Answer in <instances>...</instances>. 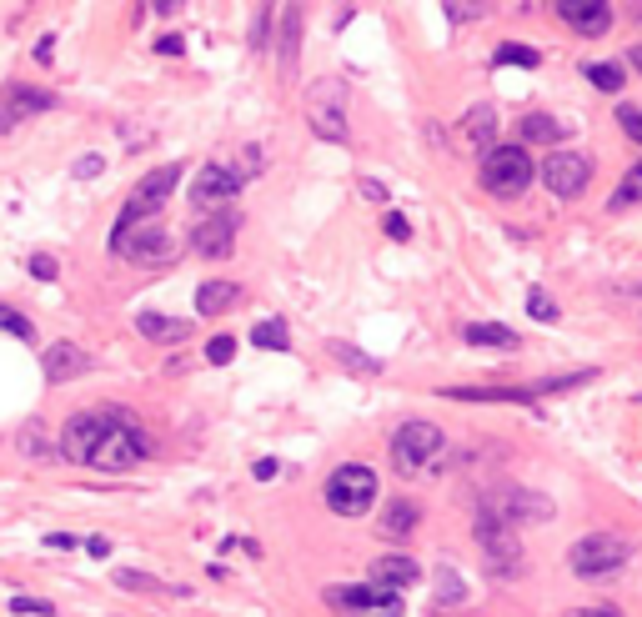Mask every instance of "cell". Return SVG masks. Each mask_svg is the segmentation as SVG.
Masks as SVG:
<instances>
[{"mask_svg": "<svg viewBox=\"0 0 642 617\" xmlns=\"http://www.w3.org/2000/svg\"><path fill=\"white\" fill-rule=\"evenodd\" d=\"M101 412H106V427H101V442L91 447L86 467H96V472H131L141 457H151V437H146V427L131 412H121V407H101Z\"/></svg>", "mask_w": 642, "mask_h": 617, "instance_id": "1", "label": "cell"}, {"mask_svg": "<svg viewBox=\"0 0 642 617\" xmlns=\"http://www.w3.org/2000/svg\"><path fill=\"white\" fill-rule=\"evenodd\" d=\"M477 512L517 532V527H542V522H552L557 507H552V497H542V492H532V487H522V482H492V487L482 492Z\"/></svg>", "mask_w": 642, "mask_h": 617, "instance_id": "2", "label": "cell"}, {"mask_svg": "<svg viewBox=\"0 0 642 617\" xmlns=\"http://www.w3.org/2000/svg\"><path fill=\"white\" fill-rule=\"evenodd\" d=\"M447 432L432 427V422H402L397 437H392V467L402 477H427L447 462Z\"/></svg>", "mask_w": 642, "mask_h": 617, "instance_id": "3", "label": "cell"}, {"mask_svg": "<svg viewBox=\"0 0 642 617\" xmlns=\"http://www.w3.org/2000/svg\"><path fill=\"white\" fill-rule=\"evenodd\" d=\"M632 562V542L622 537V532H587V537H577L572 542V552H567V567L582 577V582H602V577H617L622 567Z\"/></svg>", "mask_w": 642, "mask_h": 617, "instance_id": "4", "label": "cell"}, {"mask_svg": "<svg viewBox=\"0 0 642 617\" xmlns=\"http://www.w3.org/2000/svg\"><path fill=\"white\" fill-rule=\"evenodd\" d=\"M472 537H477L482 562H487V572H492V577L512 582V577H522V572H527V552H522V537H517L512 527H502V522H492V517H482V512H477Z\"/></svg>", "mask_w": 642, "mask_h": 617, "instance_id": "5", "label": "cell"}, {"mask_svg": "<svg viewBox=\"0 0 642 617\" xmlns=\"http://www.w3.org/2000/svg\"><path fill=\"white\" fill-rule=\"evenodd\" d=\"M532 176H537V166H532L527 146H492V151L482 156V186H487L492 196H502V201L522 196V191L532 186Z\"/></svg>", "mask_w": 642, "mask_h": 617, "instance_id": "6", "label": "cell"}, {"mask_svg": "<svg viewBox=\"0 0 642 617\" xmlns=\"http://www.w3.org/2000/svg\"><path fill=\"white\" fill-rule=\"evenodd\" d=\"M377 502V472L362 467V462H347L327 477V507L337 517H367Z\"/></svg>", "mask_w": 642, "mask_h": 617, "instance_id": "7", "label": "cell"}, {"mask_svg": "<svg viewBox=\"0 0 642 617\" xmlns=\"http://www.w3.org/2000/svg\"><path fill=\"white\" fill-rule=\"evenodd\" d=\"M111 246H116V256H126L136 266H166V261L181 256V241L166 226H126V231H111Z\"/></svg>", "mask_w": 642, "mask_h": 617, "instance_id": "8", "label": "cell"}, {"mask_svg": "<svg viewBox=\"0 0 642 617\" xmlns=\"http://www.w3.org/2000/svg\"><path fill=\"white\" fill-rule=\"evenodd\" d=\"M176 181H181V166H156V171H146V176H141V186L131 191V201H126V211H121L116 231H126V226H146V221L166 206V196L176 191Z\"/></svg>", "mask_w": 642, "mask_h": 617, "instance_id": "9", "label": "cell"}, {"mask_svg": "<svg viewBox=\"0 0 642 617\" xmlns=\"http://www.w3.org/2000/svg\"><path fill=\"white\" fill-rule=\"evenodd\" d=\"M306 116H311V131H316L321 141H347V86H342V81L311 86Z\"/></svg>", "mask_w": 642, "mask_h": 617, "instance_id": "10", "label": "cell"}, {"mask_svg": "<svg viewBox=\"0 0 642 617\" xmlns=\"http://www.w3.org/2000/svg\"><path fill=\"white\" fill-rule=\"evenodd\" d=\"M537 176H542V186H547L557 201H572V196H582V186H587V176H592V156H582V151H552V156L537 166Z\"/></svg>", "mask_w": 642, "mask_h": 617, "instance_id": "11", "label": "cell"}, {"mask_svg": "<svg viewBox=\"0 0 642 617\" xmlns=\"http://www.w3.org/2000/svg\"><path fill=\"white\" fill-rule=\"evenodd\" d=\"M236 191H241V171L211 161V166H201L196 181H191V206H196L201 216H216V211H226V206L236 201Z\"/></svg>", "mask_w": 642, "mask_h": 617, "instance_id": "12", "label": "cell"}, {"mask_svg": "<svg viewBox=\"0 0 642 617\" xmlns=\"http://www.w3.org/2000/svg\"><path fill=\"white\" fill-rule=\"evenodd\" d=\"M332 607L342 617H402V592H387V587H332Z\"/></svg>", "mask_w": 642, "mask_h": 617, "instance_id": "13", "label": "cell"}, {"mask_svg": "<svg viewBox=\"0 0 642 617\" xmlns=\"http://www.w3.org/2000/svg\"><path fill=\"white\" fill-rule=\"evenodd\" d=\"M101 427H106V412H76L66 427H61V437H56V457H66V462H91V447L101 442Z\"/></svg>", "mask_w": 642, "mask_h": 617, "instance_id": "14", "label": "cell"}, {"mask_svg": "<svg viewBox=\"0 0 642 617\" xmlns=\"http://www.w3.org/2000/svg\"><path fill=\"white\" fill-rule=\"evenodd\" d=\"M56 111V96L51 91H36V86H11L0 96V136H6L16 121H31V116H46Z\"/></svg>", "mask_w": 642, "mask_h": 617, "instance_id": "15", "label": "cell"}, {"mask_svg": "<svg viewBox=\"0 0 642 617\" xmlns=\"http://www.w3.org/2000/svg\"><path fill=\"white\" fill-rule=\"evenodd\" d=\"M552 6L582 36H607V26H612V6H607V0H552Z\"/></svg>", "mask_w": 642, "mask_h": 617, "instance_id": "16", "label": "cell"}, {"mask_svg": "<svg viewBox=\"0 0 642 617\" xmlns=\"http://www.w3.org/2000/svg\"><path fill=\"white\" fill-rule=\"evenodd\" d=\"M231 241H236V216L231 211H216V216L196 221V231H191V246L201 256H231Z\"/></svg>", "mask_w": 642, "mask_h": 617, "instance_id": "17", "label": "cell"}, {"mask_svg": "<svg viewBox=\"0 0 642 617\" xmlns=\"http://www.w3.org/2000/svg\"><path fill=\"white\" fill-rule=\"evenodd\" d=\"M41 372H46V382H76V377L91 372V357L76 342H56V347L41 352Z\"/></svg>", "mask_w": 642, "mask_h": 617, "instance_id": "18", "label": "cell"}, {"mask_svg": "<svg viewBox=\"0 0 642 617\" xmlns=\"http://www.w3.org/2000/svg\"><path fill=\"white\" fill-rule=\"evenodd\" d=\"M412 582H417V562H412L407 552H387V557L372 562V587L402 592V587H412Z\"/></svg>", "mask_w": 642, "mask_h": 617, "instance_id": "19", "label": "cell"}, {"mask_svg": "<svg viewBox=\"0 0 642 617\" xmlns=\"http://www.w3.org/2000/svg\"><path fill=\"white\" fill-rule=\"evenodd\" d=\"M236 301H241V286L236 281H201L196 286V312L201 317H221V312H231Z\"/></svg>", "mask_w": 642, "mask_h": 617, "instance_id": "20", "label": "cell"}, {"mask_svg": "<svg viewBox=\"0 0 642 617\" xmlns=\"http://www.w3.org/2000/svg\"><path fill=\"white\" fill-rule=\"evenodd\" d=\"M276 41H281V76L291 81V76H296V51H301V11H296V6H286Z\"/></svg>", "mask_w": 642, "mask_h": 617, "instance_id": "21", "label": "cell"}, {"mask_svg": "<svg viewBox=\"0 0 642 617\" xmlns=\"http://www.w3.org/2000/svg\"><path fill=\"white\" fill-rule=\"evenodd\" d=\"M136 332L151 337V342H186L191 337V322H176V317H156V312H141L136 317Z\"/></svg>", "mask_w": 642, "mask_h": 617, "instance_id": "22", "label": "cell"}, {"mask_svg": "<svg viewBox=\"0 0 642 617\" xmlns=\"http://www.w3.org/2000/svg\"><path fill=\"white\" fill-rule=\"evenodd\" d=\"M462 337H467L472 347H502V352L517 347V332H512V327H497V322H472Z\"/></svg>", "mask_w": 642, "mask_h": 617, "instance_id": "23", "label": "cell"}, {"mask_svg": "<svg viewBox=\"0 0 642 617\" xmlns=\"http://www.w3.org/2000/svg\"><path fill=\"white\" fill-rule=\"evenodd\" d=\"M417 517H422V507H417V502H402V497H397V502H392V507L382 512V532H387V537H407V532L417 527Z\"/></svg>", "mask_w": 642, "mask_h": 617, "instance_id": "24", "label": "cell"}, {"mask_svg": "<svg viewBox=\"0 0 642 617\" xmlns=\"http://www.w3.org/2000/svg\"><path fill=\"white\" fill-rule=\"evenodd\" d=\"M562 136V121H552V116H542V111H532V116H522V146L527 141H557Z\"/></svg>", "mask_w": 642, "mask_h": 617, "instance_id": "25", "label": "cell"}, {"mask_svg": "<svg viewBox=\"0 0 642 617\" xmlns=\"http://www.w3.org/2000/svg\"><path fill=\"white\" fill-rule=\"evenodd\" d=\"M642 201V161H632L627 166V176L617 181V191H612V206L622 211V206H637Z\"/></svg>", "mask_w": 642, "mask_h": 617, "instance_id": "26", "label": "cell"}, {"mask_svg": "<svg viewBox=\"0 0 642 617\" xmlns=\"http://www.w3.org/2000/svg\"><path fill=\"white\" fill-rule=\"evenodd\" d=\"M587 81L597 86V91H607V96H617L627 81H622V66H612V61H592L587 66Z\"/></svg>", "mask_w": 642, "mask_h": 617, "instance_id": "27", "label": "cell"}, {"mask_svg": "<svg viewBox=\"0 0 642 617\" xmlns=\"http://www.w3.org/2000/svg\"><path fill=\"white\" fill-rule=\"evenodd\" d=\"M116 582H121L126 592H186V587H171V582L146 577V572H131V567H121V572H116Z\"/></svg>", "mask_w": 642, "mask_h": 617, "instance_id": "28", "label": "cell"}, {"mask_svg": "<svg viewBox=\"0 0 642 617\" xmlns=\"http://www.w3.org/2000/svg\"><path fill=\"white\" fill-rule=\"evenodd\" d=\"M251 342L266 347V352H286V347H291V332H286V322H261V327L251 332Z\"/></svg>", "mask_w": 642, "mask_h": 617, "instance_id": "29", "label": "cell"}, {"mask_svg": "<svg viewBox=\"0 0 642 617\" xmlns=\"http://www.w3.org/2000/svg\"><path fill=\"white\" fill-rule=\"evenodd\" d=\"M467 136H472V141H492V136H497V111H492V106H477V111L467 116Z\"/></svg>", "mask_w": 642, "mask_h": 617, "instance_id": "30", "label": "cell"}, {"mask_svg": "<svg viewBox=\"0 0 642 617\" xmlns=\"http://www.w3.org/2000/svg\"><path fill=\"white\" fill-rule=\"evenodd\" d=\"M0 332H11V337H21V342H36V327L16 312V306H6V301H0Z\"/></svg>", "mask_w": 642, "mask_h": 617, "instance_id": "31", "label": "cell"}, {"mask_svg": "<svg viewBox=\"0 0 642 617\" xmlns=\"http://www.w3.org/2000/svg\"><path fill=\"white\" fill-rule=\"evenodd\" d=\"M332 357H342V367H352V372H377L382 362H372L367 352H357V347H347V342H332Z\"/></svg>", "mask_w": 642, "mask_h": 617, "instance_id": "32", "label": "cell"}, {"mask_svg": "<svg viewBox=\"0 0 642 617\" xmlns=\"http://www.w3.org/2000/svg\"><path fill=\"white\" fill-rule=\"evenodd\" d=\"M462 577L452 572V567H442V577H437V602H447V607H462Z\"/></svg>", "mask_w": 642, "mask_h": 617, "instance_id": "33", "label": "cell"}, {"mask_svg": "<svg viewBox=\"0 0 642 617\" xmlns=\"http://www.w3.org/2000/svg\"><path fill=\"white\" fill-rule=\"evenodd\" d=\"M497 66H537V51L532 46H502L497 51Z\"/></svg>", "mask_w": 642, "mask_h": 617, "instance_id": "34", "label": "cell"}, {"mask_svg": "<svg viewBox=\"0 0 642 617\" xmlns=\"http://www.w3.org/2000/svg\"><path fill=\"white\" fill-rule=\"evenodd\" d=\"M527 312H532L537 322H557V306L547 301V291H532V296H527Z\"/></svg>", "mask_w": 642, "mask_h": 617, "instance_id": "35", "label": "cell"}, {"mask_svg": "<svg viewBox=\"0 0 642 617\" xmlns=\"http://www.w3.org/2000/svg\"><path fill=\"white\" fill-rule=\"evenodd\" d=\"M26 452H31V457H56V447H46L41 422H31V427H26Z\"/></svg>", "mask_w": 642, "mask_h": 617, "instance_id": "36", "label": "cell"}, {"mask_svg": "<svg viewBox=\"0 0 642 617\" xmlns=\"http://www.w3.org/2000/svg\"><path fill=\"white\" fill-rule=\"evenodd\" d=\"M236 357V342L231 337H211L206 342V362H231Z\"/></svg>", "mask_w": 642, "mask_h": 617, "instance_id": "37", "label": "cell"}, {"mask_svg": "<svg viewBox=\"0 0 642 617\" xmlns=\"http://www.w3.org/2000/svg\"><path fill=\"white\" fill-rule=\"evenodd\" d=\"M11 612H31V617H56V607H51V602H41V597H16V602H11Z\"/></svg>", "mask_w": 642, "mask_h": 617, "instance_id": "38", "label": "cell"}, {"mask_svg": "<svg viewBox=\"0 0 642 617\" xmlns=\"http://www.w3.org/2000/svg\"><path fill=\"white\" fill-rule=\"evenodd\" d=\"M617 121H622V131L642 146V111H637V106H622V111H617Z\"/></svg>", "mask_w": 642, "mask_h": 617, "instance_id": "39", "label": "cell"}, {"mask_svg": "<svg viewBox=\"0 0 642 617\" xmlns=\"http://www.w3.org/2000/svg\"><path fill=\"white\" fill-rule=\"evenodd\" d=\"M382 226H387V236H397V241H407V236H412V221H407V216H397V211H392Z\"/></svg>", "mask_w": 642, "mask_h": 617, "instance_id": "40", "label": "cell"}, {"mask_svg": "<svg viewBox=\"0 0 642 617\" xmlns=\"http://www.w3.org/2000/svg\"><path fill=\"white\" fill-rule=\"evenodd\" d=\"M452 16H457V21H472V16H487V6H472V0H452Z\"/></svg>", "mask_w": 642, "mask_h": 617, "instance_id": "41", "label": "cell"}, {"mask_svg": "<svg viewBox=\"0 0 642 617\" xmlns=\"http://www.w3.org/2000/svg\"><path fill=\"white\" fill-rule=\"evenodd\" d=\"M31 276L51 281V276H56V261H51V256H31Z\"/></svg>", "mask_w": 642, "mask_h": 617, "instance_id": "42", "label": "cell"}, {"mask_svg": "<svg viewBox=\"0 0 642 617\" xmlns=\"http://www.w3.org/2000/svg\"><path fill=\"white\" fill-rule=\"evenodd\" d=\"M101 166H106V161H101V156L91 151V156H81V161H76V176H96Z\"/></svg>", "mask_w": 642, "mask_h": 617, "instance_id": "43", "label": "cell"}, {"mask_svg": "<svg viewBox=\"0 0 642 617\" xmlns=\"http://www.w3.org/2000/svg\"><path fill=\"white\" fill-rule=\"evenodd\" d=\"M567 617H622V612H617V607H602V602H597V607H577V612H567Z\"/></svg>", "mask_w": 642, "mask_h": 617, "instance_id": "44", "label": "cell"}, {"mask_svg": "<svg viewBox=\"0 0 642 617\" xmlns=\"http://www.w3.org/2000/svg\"><path fill=\"white\" fill-rule=\"evenodd\" d=\"M156 51H161V56H181V36H161Z\"/></svg>", "mask_w": 642, "mask_h": 617, "instance_id": "45", "label": "cell"}, {"mask_svg": "<svg viewBox=\"0 0 642 617\" xmlns=\"http://www.w3.org/2000/svg\"><path fill=\"white\" fill-rule=\"evenodd\" d=\"M362 191H367V196H372V201H387V186H382V181H372V176H367V181H362Z\"/></svg>", "mask_w": 642, "mask_h": 617, "instance_id": "46", "label": "cell"}, {"mask_svg": "<svg viewBox=\"0 0 642 617\" xmlns=\"http://www.w3.org/2000/svg\"><path fill=\"white\" fill-rule=\"evenodd\" d=\"M51 41H56V36H41V46H36V61H41V66H46V61H51V51H56Z\"/></svg>", "mask_w": 642, "mask_h": 617, "instance_id": "47", "label": "cell"}, {"mask_svg": "<svg viewBox=\"0 0 642 617\" xmlns=\"http://www.w3.org/2000/svg\"><path fill=\"white\" fill-rule=\"evenodd\" d=\"M46 547H61V552H66V547H76V537H66V532H51V537H46Z\"/></svg>", "mask_w": 642, "mask_h": 617, "instance_id": "48", "label": "cell"}, {"mask_svg": "<svg viewBox=\"0 0 642 617\" xmlns=\"http://www.w3.org/2000/svg\"><path fill=\"white\" fill-rule=\"evenodd\" d=\"M151 6H156L161 16H176V11H181V0H151Z\"/></svg>", "mask_w": 642, "mask_h": 617, "instance_id": "49", "label": "cell"}, {"mask_svg": "<svg viewBox=\"0 0 642 617\" xmlns=\"http://www.w3.org/2000/svg\"><path fill=\"white\" fill-rule=\"evenodd\" d=\"M256 477H261V482H266V477H276V462H271V457H261V462H256Z\"/></svg>", "mask_w": 642, "mask_h": 617, "instance_id": "50", "label": "cell"}, {"mask_svg": "<svg viewBox=\"0 0 642 617\" xmlns=\"http://www.w3.org/2000/svg\"><path fill=\"white\" fill-rule=\"evenodd\" d=\"M86 547H91V557H106V552H111V542H106V537H91Z\"/></svg>", "mask_w": 642, "mask_h": 617, "instance_id": "51", "label": "cell"}, {"mask_svg": "<svg viewBox=\"0 0 642 617\" xmlns=\"http://www.w3.org/2000/svg\"><path fill=\"white\" fill-rule=\"evenodd\" d=\"M627 61H632V66L642 71V46H632V51H627Z\"/></svg>", "mask_w": 642, "mask_h": 617, "instance_id": "52", "label": "cell"}, {"mask_svg": "<svg viewBox=\"0 0 642 617\" xmlns=\"http://www.w3.org/2000/svg\"><path fill=\"white\" fill-rule=\"evenodd\" d=\"M637 16H642V6H637Z\"/></svg>", "mask_w": 642, "mask_h": 617, "instance_id": "53", "label": "cell"}]
</instances>
